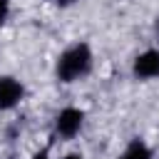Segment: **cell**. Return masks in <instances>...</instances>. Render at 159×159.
Instances as JSON below:
<instances>
[{
    "mask_svg": "<svg viewBox=\"0 0 159 159\" xmlns=\"http://www.w3.org/2000/svg\"><path fill=\"white\" fill-rule=\"evenodd\" d=\"M89 67H92V52H89V47L84 42H80V45H75V47H70V50H65L60 55L57 77L62 82H75L82 75H87Z\"/></svg>",
    "mask_w": 159,
    "mask_h": 159,
    "instance_id": "6da1fadb",
    "label": "cell"
},
{
    "mask_svg": "<svg viewBox=\"0 0 159 159\" xmlns=\"http://www.w3.org/2000/svg\"><path fill=\"white\" fill-rule=\"evenodd\" d=\"M134 75L142 80H152L159 77V52L157 50H147L134 60Z\"/></svg>",
    "mask_w": 159,
    "mask_h": 159,
    "instance_id": "7a4b0ae2",
    "label": "cell"
},
{
    "mask_svg": "<svg viewBox=\"0 0 159 159\" xmlns=\"http://www.w3.org/2000/svg\"><path fill=\"white\" fill-rule=\"evenodd\" d=\"M55 124H57V132L62 137H75L80 132V127H82V112L75 109V107H67V109H62L57 114Z\"/></svg>",
    "mask_w": 159,
    "mask_h": 159,
    "instance_id": "3957f363",
    "label": "cell"
},
{
    "mask_svg": "<svg viewBox=\"0 0 159 159\" xmlns=\"http://www.w3.org/2000/svg\"><path fill=\"white\" fill-rule=\"evenodd\" d=\"M22 97V84L12 77H0V109H10Z\"/></svg>",
    "mask_w": 159,
    "mask_h": 159,
    "instance_id": "277c9868",
    "label": "cell"
},
{
    "mask_svg": "<svg viewBox=\"0 0 159 159\" xmlns=\"http://www.w3.org/2000/svg\"><path fill=\"white\" fill-rule=\"evenodd\" d=\"M122 159H152V152H149L147 144H142V142L137 139V142H132V144L127 147V152L122 154Z\"/></svg>",
    "mask_w": 159,
    "mask_h": 159,
    "instance_id": "5b68a950",
    "label": "cell"
},
{
    "mask_svg": "<svg viewBox=\"0 0 159 159\" xmlns=\"http://www.w3.org/2000/svg\"><path fill=\"white\" fill-rule=\"evenodd\" d=\"M7 10H10V2L7 0H0V22L7 17Z\"/></svg>",
    "mask_w": 159,
    "mask_h": 159,
    "instance_id": "8992f818",
    "label": "cell"
},
{
    "mask_svg": "<svg viewBox=\"0 0 159 159\" xmlns=\"http://www.w3.org/2000/svg\"><path fill=\"white\" fill-rule=\"evenodd\" d=\"M32 159H50V157H47V152H37Z\"/></svg>",
    "mask_w": 159,
    "mask_h": 159,
    "instance_id": "52a82bcc",
    "label": "cell"
},
{
    "mask_svg": "<svg viewBox=\"0 0 159 159\" xmlns=\"http://www.w3.org/2000/svg\"><path fill=\"white\" fill-rule=\"evenodd\" d=\"M65 159H82V157H80V154H67Z\"/></svg>",
    "mask_w": 159,
    "mask_h": 159,
    "instance_id": "ba28073f",
    "label": "cell"
},
{
    "mask_svg": "<svg viewBox=\"0 0 159 159\" xmlns=\"http://www.w3.org/2000/svg\"><path fill=\"white\" fill-rule=\"evenodd\" d=\"M60 2H75V0H60Z\"/></svg>",
    "mask_w": 159,
    "mask_h": 159,
    "instance_id": "9c48e42d",
    "label": "cell"
},
{
    "mask_svg": "<svg viewBox=\"0 0 159 159\" xmlns=\"http://www.w3.org/2000/svg\"><path fill=\"white\" fill-rule=\"evenodd\" d=\"M157 27H159V25H157Z\"/></svg>",
    "mask_w": 159,
    "mask_h": 159,
    "instance_id": "30bf717a",
    "label": "cell"
}]
</instances>
